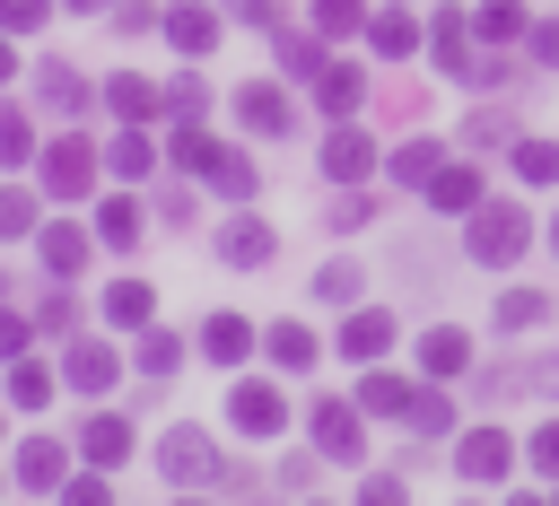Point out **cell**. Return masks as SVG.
<instances>
[{"label": "cell", "mask_w": 559, "mask_h": 506, "mask_svg": "<svg viewBox=\"0 0 559 506\" xmlns=\"http://www.w3.org/2000/svg\"><path fill=\"white\" fill-rule=\"evenodd\" d=\"M463 244H472V262L507 270V262L533 244V218H524L515 201H480V209H472V227H463Z\"/></svg>", "instance_id": "obj_1"}, {"label": "cell", "mask_w": 559, "mask_h": 506, "mask_svg": "<svg viewBox=\"0 0 559 506\" xmlns=\"http://www.w3.org/2000/svg\"><path fill=\"white\" fill-rule=\"evenodd\" d=\"M44 192H52V201H87V192H96V148H87L79 131H61V140L44 148Z\"/></svg>", "instance_id": "obj_2"}, {"label": "cell", "mask_w": 559, "mask_h": 506, "mask_svg": "<svg viewBox=\"0 0 559 506\" xmlns=\"http://www.w3.org/2000/svg\"><path fill=\"white\" fill-rule=\"evenodd\" d=\"M157 471H166L175 489H210V480H218V445H210L201 427H166V445H157Z\"/></svg>", "instance_id": "obj_3"}, {"label": "cell", "mask_w": 559, "mask_h": 506, "mask_svg": "<svg viewBox=\"0 0 559 506\" xmlns=\"http://www.w3.org/2000/svg\"><path fill=\"white\" fill-rule=\"evenodd\" d=\"M227 419H236L245 436H262V445H271V436L288 427V401H280V384H253V375H245V384L227 393Z\"/></svg>", "instance_id": "obj_4"}, {"label": "cell", "mask_w": 559, "mask_h": 506, "mask_svg": "<svg viewBox=\"0 0 559 506\" xmlns=\"http://www.w3.org/2000/svg\"><path fill=\"white\" fill-rule=\"evenodd\" d=\"M35 105H44V113H61V122H79V113L96 105V87H87V70L44 61V70H35Z\"/></svg>", "instance_id": "obj_5"}, {"label": "cell", "mask_w": 559, "mask_h": 506, "mask_svg": "<svg viewBox=\"0 0 559 506\" xmlns=\"http://www.w3.org/2000/svg\"><path fill=\"white\" fill-rule=\"evenodd\" d=\"M314 454H332V462H358V454H367L358 401H314Z\"/></svg>", "instance_id": "obj_6"}, {"label": "cell", "mask_w": 559, "mask_h": 506, "mask_svg": "<svg viewBox=\"0 0 559 506\" xmlns=\"http://www.w3.org/2000/svg\"><path fill=\"white\" fill-rule=\"evenodd\" d=\"M114 375H122V358H114L105 340H70V349H61V384H70V393H114Z\"/></svg>", "instance_id": "obj_7"}, {"label": "cell", "mask_w": 559, "mask_h": 506, "mask_svg": "<svg viewBox=\"0 0 559 506\" xmlns=\"http://www.w3.org/2000/svg\"><path fill=\"white\" fill-rule=\"evenodd\" d=\"M17 480H26L35 497H61V480H70V445H61V436H26V445H17Z\"/></svg>", "instance_id": "obj_8"}, {"label": "cell", "mask_w": 559, "mask_h": 506, "mask_svg": "<svg viewBox=\"0 0 559 506\" xmlns=\"http://www.w3.org/2000/svg\"><path fill=\"white\" fill-rule=\"evenodd\" d=\"M271 253H280L271 218H227V227H218V262H236V270H262Z\"/></svg>", "instance_id": "obj_9"}, {"label": "cell", "mask_w": 559, "mask_h": 506, "mask_svg": "<svg viewBox=\"0 0 559 506\" xmlns=\"http://www.w3.org/2000/svg\"><path fill=\"white\" fill-rule=\"evenodd\" d=\"M454 471H463V480H507V471H515V445H507L498 427H472V436L454 445Z\"/></svg>", "instance_id": "obj_10"}, {"label": "cell", "mask_w": 559, "mask_h": 506, "mask_svg": "<svg viewBox=\"0 0 559 506\" xmlns=\"http://www.w3.org/2000/svg\"><path fill=\"white\" fill-rule=\"evenodd\" d=\"M35 253H44V270H52V279H70V270H87V253H96V236L61 218V227H35Z\"/></svg>", "instance_id": "obj_11"}, {"label": "cell", "mask_w": 559, "mask_h": 506, "mask_svg": "<svg viewBox=\"0 0 559 506\" xmlns=\"http://www.w3.org/2000/svg\"><path fill=\"white\" fill-rule=\"evenodd\" d=\"M79 454H87L96 471H114V462H131V419H114V410H96V419H79Z\"/></svg>", "instance_id": "obj_12"}, {"label": "cell", "mask_w": 559, "mask_h": 506, "mask_svg": "<svg viewBox=\"0 0 559 506\" xmlns=\"http://www.w3.org/2000/svg\"><path fill=\"white\" fill-rule=\"evenodd\" d=\"M358 96H367V70H358V61H323V70H314V105H323L332 122L358 113Z\"/></svg>", "instance_id": "obj_13"}, {"label": "cell", "mask_w": 559, "mask_h": 506, "mask_svg": "<svg viewBox=\"0 0 559 506\" xmlns=\"http://www.w3.org/2000/svg\"><path fill=\"white\" fill-rule=\"evenodd\" d=\"M236 122H245V131H262V140H280L297 113H288V96H280V87H262V79H253V87H236Z\"/></svg>", "instance_id": "obj_14"}, {"label": "cell", "mask_w": 559, "mask_h": 506, "mask_svg": "<svg viewBox=\"0 0 559 506\" xmlns=\"http://www.w3.org/2000/svg\"><path fill=\"white\" fill-rule=\"evenodd\" d=\"M367 166H376V140L349 131V122H332V140H323V174H332V183H358Z\"/></svg>", "instance_id": "obj_15"}, {"label": "cell", "mask_w": 559, "mask_h": 506, "mask_svg": "<svg viewBox=\"0 0 559 506\" xmlns=\"http://www.w3.org/2000/svg\"><path fill=\"white\" fill-rule=\"evenodd\" d=\"M166 44H175V52H192V61H201V52H210V44H218V17H210V9H201V0H175V9H166Z\"/></svg>", "instance_id": "obj_16"}, {"label": "cell", "mask_w": 559, "mask_h": 506, "mask_svg": "<svg viewBox=\"0 0 559 506\" xmlns=\"http://www.w3.org/2000/svg\"><path fill=\"white\" fill-rule=\"evenodd\" d=\"M218 148H227V140H210V131H201V122H175V140H166V166H175V174H192V183H201V174H210V166H218Z\"/></svg>", "instance_id": "obj_17"}, {"label": "cell", "mask_w": 559, "mask_h": 506, "mask_svg": "<svg viewBox=\"0 0 559 506\" xmlns=\"http://www.w3.org/2000/svg\"><path fill=\"white\" fill-rule=\"evenodd\" d=\"M140 227H148V218H140V183H131V192H114V201L96 209V244H114V253H131V244H140Z\"/></svg>", "instance_id": "obj_18"}, {"label": "cell", "mask_w": 559, "mask_h": 506, "mask_svg": "<svg viewBox=\"0 0 559 506\" xmlns=\"http://www.w3.org/2000/svg\"><path fill=\"white\" fill-rule=\"evenodd\" d=\"M245 349H253V323H245V314H210V323H201V358H210V366H236Z\"/></svg>", "instance_id": "obj_19"}, {"label": "cell", "mask_w": 559, "mask_h": 506, "mask_svg": "<svg viewBox=\"0 0 559 506\" xmlns=\"http://www.w3.org/2000/svg\"><path fill=\"white\" fill-rule=\"evenodd\" d=\"M384 349H393V314H376V305H367V314H349V323H341V358H358V366H367V358H384Z\"/></svg>", "instance_id": "obj_20"}, {"label": "cell", "mask_w": 559, "mask_h": 506, "mask_svg": "<svg viewBox=\"0 0 559 506\" xmlns=\"http://www.w3.org/2000/svg\"><path fill=\"white\" fill-rule=\"evenodd\" d=\"M105 174H122V183H148L157 174V148L140 140V122H122V140L105 148Z\"/></svg>", "instance_id": "obj_21"}, {"label": "cell", "mask_w": 559, "mask_h": 506, "mask_svg": "<svg viewBox=\"0 0 559 506\" xmlns=\"http://www.w3.org/2000/svg\"><path fill=\"white\" fill-rule=\"evenodd\" d=\"M148 314H157V288H148V279H114V288H105V323H122V332H140Z\"/></svg>", "instance_id": "obj_22"}, {"label": "cell", "mask_w": 559, "mask_h": 506, "mask_svg": "<svg viewBox=\"0 0 559 506\" xmlns=\"http://www.w3.org/2000/svg\"><path fill=\"white\" fill-rule=\"evenodd\" d=\"M262 349H271V366H288V375H306V366H314V358H323V349H314V332H306V323H271V332H262Z\"/></svg>", "instance_id": "obj_23"}, {"label": "cell", "mask_w": 559, "mask_h": 506, "mask_svg": "<svg viewBox=\"0 0 559 506\" xmlns=\"http://www.w3.org/2000/svg\"><path fill=\"white\" fill-rule=\"evenodd\" d=\"M419 366H428V375H463V366H472V332H454V323H437V332L419 340Z\"/></svg>", "instance_id": "obj_24"}, {"label": "cell", "mask_w": 559, "mask_h": 506, "mask_svg": "<svg viewBox=\"0 0 559 506\" xmlns=\"http://www.w3.org/2000/svg\"><path fill=\"white\" fill-rule=\"evenodd\" d=\"M105 105H114L122 122H148V113H166V87H148V79H105Z\"/></svg>", "instance_id": "obj_25"}, {"label": "cell", "mask_w": 559, "mask_h": 506, "mask_svg": "<svg viewBox=\"0 0 559 506\" xmlns=\"http://www.w3.org/2000/svg\"><path fill=\"white\" fill-rule=\"evenodd\" d=\"M428 201H437V209H480V174H472V166H437V174H428Z\"/></svg>", "instance_id": "obj_26"}, {"label": "cell", "mask_w": 559, "mask_h": 506, "mask_svg": "<svg viewBox=\"0 0 559 506\" xmlns=\"http://www.w3.org/2000/svg\"><path fill=\"white\" fill-rule=\"evenodd\" d=\"M367 44H376L384 61H402V52H419V26H411L402 9H384V17H367Z\"/></svg>", "instance_id": "obj_27"}, {"label": "cell", "mask_w": 559, "mask_h": 506, "mask_svg": "<svg viewBox=\"0 0 559 506\" xmlns=\"http://www.w3.org/2000/svg\"><path fill=\"white\" fill-rule=\"evenodd\" d=\"M201 183H210L218 201H245V192H253V157H245V148H218V166H210Z\"/></svg>", "instance_id": "obj_28"}, {"label": "cell", "mask_w": 559, "mask_h": 506, "mask_svg": "<svg viewBox=\"0 0 559 506\" xmlns=\"http://www.w3.org/2000/svg\"><path fill=\"white\" fill-rule=\"evenodd\" d=\"M9 401H17V410H44V401H52V366H44V358H17V366H9Z\"/></svg>", "instance_id": "obj_29"}, {"label": "cell", "mask_w": 559, "mask_h": 506, "mask_svg": "<svg viewBox=\"0 0 559 506\" xmlns=\"http://www.w3.org/2000/svg\"><path fill=\"white\" fill-rule=\"evenodd\" d=\"M358 410H376V419H411V384H402V375H367V384H358Z\"/></svg>", "instance_id": "obj_30"}, {"label": "cell", "mask_w": 559, "mask_h": 506, "mask_svg": "<svg viewBox=\"0 0 559 506\" xmlns=\"http://www.w3.org/2000/svg\"><path fill=\"white\" fill-rule=\"evenodd\" d=\"M437 61H445V79H472V44H463V9H445V17H437Z\"/></svg>", "instance_id": "obj_31"}, {"label": "cell", "mask_w": 559, "mask_h": 506, "mask_svg": "<svg viewBox=\"0 0 559 506\" xmlns=\"http://www.w3.org/2000/svg\"><path fill=\"white\" fill-rule=\"evenodd\" d=\"M542 314H550V297H542V288H507V297H498V332H533Z\"/></svg>", "instance_id": "obj_32"}, {"label": "cell", "mask_w": 559, "mask_h": 506, "mask_svg": "<svg viewBox=\"0 0 559 506\" xmlns=\"http://www.w3.org/2000/svg\"><path fill=\"white\" fill-rule=\"evenodd\" d=\"M515 174L524 183H559V140H515Z\"/></svg>", "instance_id": "obj_33"}, {"label": "cell", "mask_w": 559, "mask_h": 506, "mask_svg": "<svg viewBox=\"0 0 559 506\" xmlns=\"http://www.w3.org/2000/svg\"><path fill=\"white\" fill-rule=\"evenodd\" d=\"M428 174H437V140H411V148H393V183H419V192H428Z\"/></svg>", "instance_id": "obj_34"}, {"label": "cell", "mask_w": 559, "mask_h": 506, "mask_svg": "<svg viewBox=\"0 0 559 506\" xmlns=\"http://www.w3.org/2000/svg\"><path fill=\"white\" fill-rule=\"evenodd\" d=\"M358 288H367V279H358V262H323V270H314V297H323V305H349Z\"/></svg>", "instance_id": "obj_35"}, {"label": "cell", "mask_w": 559, "mask_h": 506, "mask_svg": "<svg viewBox=\"0 0 559 506\" xmlns=\"http://www.w3.org/2000/svg\"><path fill=\"white\" fill-rule=\"evenodd\" d=\"M183 366V340L175 332H140V375H175Z\"/></svg>", "instance_id": "obj_36"}, {"label": "cell", "mask_w": 559, "mask_h": 506, "mask_svg": "<svg viewBox=\"0 0 559 506\" xmlns=\"http://www.w3.org/2000/svg\"><path fill=\"white\" fill-rule=\"evenodd\" d=\"M367 26V0H314V35H358Z\"/></svg>", "instance_id": "obj_37"}, {"label": "cell", "mask_w": 559, "mask_h": 506, "mask_svg": "<svg viewBox=\"0 0 559 506\" xmlns=\"http://www.w3.org/2000/svg\"><path fill=\"white\" fill-rule=\"evenodd\" d=\"M26 157H35V131L17 105H0V166H26Z\"/></svg>", "instance_id": "obj_38"}, {"label": "cell", "mask_w": 559, "mask_h": 506, "mask_svg": "<svg viewBox=\"0 0 559 506\" xmlns=\"http://www.w3.org/2000/svg\"><path fill=\"white\" fill-rule=\"evenodd\" d=\"M166 17H157V0H114V35L131 44V35H157Z\"/></svg>", "instance_id": "obj_39"}, {"label": "cell", "mask_w": 559, "mask_h": 506, "mask_svg": "<svg viewBox=\"0 0 559 506\" xmlns=\"http://www.w3.org/2000/svg\"><path fill=\"white\" fill-rule=\"evenodd\" d=\"M480 35H489V44L524 35V9H515V0H480Z\"/></svg>", "instance_id": "obj_40"}, {"label": "cell", "mask_w": 559, "mask_h": 506, "mask_svg": "<svg viewBox=\"0 0 559 506\" xmlns=\"http://www.w3.org/2000/svg\"><path fill=\"white\" fill-rule=\"evenodd\" d=\"M166 113H175V122H201V113H210V87H201V79H175V87H166Z\"/></svg>", "instance_id": "obj_41"}, {"label": "cell", "mask_w": 559, "mask_h": 506, "mask_svg": "<svg viewBox=\"0 0 559 506\" xmlns=\"http://www.w3.org/2000/svg\"><path fill=\"white\" fill-rule=\"evenodd\" d=\"M61 497H70V506H105V497H114V480L87 462V471H70V480H61Z\"/></svg>", "instance_id": "obj_42"}, {"label": "cell", "mask_w": 559, "mask_h": 506, "mask_svg": "<svg viewBox=\"0 0 559 506\" xmlns=\"http://www.w3.org/2000/svg\"><path fill=\"white\" fill-rule=\"evenodd\" d=\"M0 236H35V192H0Z\"/></svg>", "instance_id": "obj_43"}, {"label": "cell", "mask_w": 559, "mask_h": 506, "mask_svg": "<svg viewBox=\"0 0 559 506\" xmlns=\"http://www.w3.org/2000/svg\"><path fill=\"white\" fill-rule=\"evenodd\" d=\"M52 9H61V0H0V26H9V35H35Z\"/></svg>", "instance_id": "obj_44"}, {"label": "cell", "mask_w": 559, "mask_h": 506, "mask_svg": "<svg viewBox=\"0 0 559 506\" xmlns=\"http://www.w3.org/2000/svg\"><path fill=\"white\" fill-rule=\"evenodd\" d=\"M280 61H288L297 79H314V70H323V44H314V35H280Z\"/></svg>", "instance_id": "obj_45"}, {"label": "cell", "mask_w": 559, "mask_h": 506, "mask_svg": "<svg viewBox=\"0 0 559 506\" xmlns=\"http://www.w3.org/2000/svg\"><path fill=\"white\" fill-rule=\"evenodd\" d=\"M411 427H419V436H437V427H454V410H445V393H411Z\"/></svg>", "instance_id": "obj_46"}, {"label": "cell", "mask_w": 559, "mask_h": 506, "mask_svg": "<svg viewBox=\"0 0 559 506\" xmlns=\"http://www.w3.org/2000/svg\"><path fill=\"white\" fill-rule=\"evenodd\" d=\"M463 140H472V148H489V140H507V113H472V122H463Z\"/></svg>", "instance_id": "obj_47"}, {"label": "cell", "mask_w": 559, "mask_h": 506, "mask_svg": "<svg viewBox=\"0 0 559 506\" xmlns=\"http://www.w3.org/2000/svg\"><path fill=\"white\" fill-rule=\"evenodd\" d=\"M35 323H44V332H70V323H79V305H70V297H44V305H35Z\"/></svg>", "instance_id": "obj_48"}, {"label": "cell", "mask_w": 559, "mask_h": 506, "mask_svg": "<svg viewBox=\"0 0 559 506\" xmlns=\"http://www.w3.org/2000/svg\"><path fill=\"white\" fill-rule=\"evenodd\" d=\"M367 218H376V201H367V192H349V201L332 209V227H367Z\"/></svg>", "instance_id": "obj_49"}, {"label": "cell", "mask_w": 559, "mask_h": 506, "mask_svg": "<svg viewBox=\"0 0 559 506\" xmlns=\"http://www.w3.org/2000/svg\"><path fill=\"white\" fill-rule=\"evenodd\" d=\"M227 9H236L245 26H280V0H227Z\"/></svg>", "instance_id": "obj_50"}, {"label": "cell", "mask_w": 559, "mask_h": 506, "mask_svg": "<svg viewBox=\"0 0 559 506\" xmlns=\"http://www.w3.org/2000/svg\"><path fill=\"white\" fill-rule=\"evenodd\" d=\"M0 358H26V323H17L9 305H0Z\"/></svg>", "instance_id": "obj_51"}, {"label": "cell", "mask_w": 559, "mask_h": 506, "mask_svg": "<svg viewBox=\"0 0 559 506\" xmlns=\"http://www.w3.org/2000/svg\"><path fill=\"white\" fill-rule=\"evenodd\" d=\"M533 462H542V471H550V480H559V419H550V427H542V436H533Z\"/></svg>", "instance_id": "obj_52"}, {"label": "cell", "mask_w": 559, "mask_h": 506, "mask_svg": "<svg viewBox=\"0 0 559 506\" xmlns=\"http://www.w3.org/2000/svg\"><path fill=\"white\" fill-rule=\"evenodd\" d=\"M533 61H559V26H533Z\"/></svg>", "instance_id": "obj_53"}, {"label": "cell", "mask_w": 559, "mask_h": 506, "mask_svg": "<svg viewBox=\"0 0 559 506\" xmlns=\"http://www.w3.org/2000/svg\"><path fill=\"white\" fill-rule=\"evenodd\" d=\"M17 79V52H9V26H0V87Z\"/></svg>", "instance_id": "obj_54"}, {"label": "cell", "mask_w": 559, "mask_h": 506, "mask_svg": "<svg viewBox=\"0 0 559 506\" xmlns=\"http://www.w3.org/2000/svg\"><path fill=\"white\" fill-rule=\"evenodd\" d=\"M61 9H105V0H61Z\"/></svg>", "instance_id": "obj_55"}, {"label": "cell", "mask_w": 559, "mask_h": 506, "mask_svg": "<svg viewBox=\"0 0 559 506\" xmlns=\"http://www.w3.org/2000/svg\"><path fill=\"white\" fill-rule=\"evenodd\" d=\"M550 253H559V218H550Z\"/></svg>", "instance_id": "obj_56"}]
</instances>
